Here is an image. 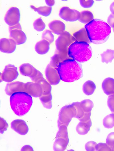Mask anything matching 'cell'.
I'll list each match as a JSON object with an SVG mask.
<instances>
[{"label": "cell", "mask_w": 114, "mask_h": 151, "mask_svg": "<svg viewBox=\"0 0 114 151\" xmlns=\"http://www.w3.org/2000/svg\"><path fill=\"white\" fill-rule=\"evenodd\" d=\"M91 42L99 44L105 42L111 33V28L106 22L101 20L93 19L85 26Z\"/></svg>", "instance_id": "6da1fadb"}, {"label": "cell", "mask_w": 114, "mask_h": 151, "mask_svg": "<svg viewBox=\"0 0 114 151\" xmlns=\"http://www.w3.org/2000/svg\"><path fill=\"white\" fill-rule=\"evenodd\" d=\"M60 79L68 82L78 80L83 76L82 65L71 58L60 63L57 68Z\"/></svg>", "instance_id": "7a4b0ae2"}, {"label": "cell", "mask_w": 114, "mask_h": 151, "mask_svg": "<svg viewBox=\"0 0 114 151\" xmlns=\"http://www.w3.org/2000/svg\"><path fill=\"white\" fill-rule=\"evenodd\" d=\"M11 108L17 116H22L29 110L32 103L31 96L25 92H18L13 93L10 97Z\"/></svg>", "instance_id": "3957f363"}, {"label": "cell", "mask_w": 114, "mask_h": 151, "mask_svg": "<svg viewBox=\"0 0 114 151\" xmlns=\"http://www.w3.org/2000/svg\"><path fill=\"white\" fill-rule=\"evenodd\" d=\"M68 52L71 58L81 63L89 60L92 54L89 44L82 42L75 41L72 43L68 48Z\"/></svg>", "instance_id": "277c9868"}, {"label": "cell", "mask_w": 114, "mask_h": 151, "mask_svg": "<svg viewBox=\"0 0 114 151\" xmlns=\"http://www.w3.org/2000/svg\"><path fill=\"white\" fill-rule=\"evenodd\" d=\"M76 114L75 108L72 104L62 107L59 113L58 121V127L62 125L68 126L72 118L75 117Z\"/></svg>", "instance_id": "5b68a950"}, {"label": "cell", "mask_w": 114, "mask_h": 151, "mask_svg": "<svg viewBox=\"0 0 114 151\" xmlns=\"http://www.w3.org/2000/svg\"><path fill=\"white\" fill-rule=\"evenodd\" d=\"M21 73L23 75L30 77L34 82H36L43 78L42 73L29 63L22 64L19 67Z\"/></svg>", "instance_id": "8992f818"}, {"label": "cell", "mask_w": 114, "mask_h": 151, "mask_svg": "<svg viewBox=\"0 0 114 151\" xmlns=\"http://www.w3.org/2000/svg\"><path fill=\"white\" fill-rule=\"evenodd\" d=\"M75 41L73 36L69 33L64 31L60 35L56 41L57 50L62 51L68 50L69 46Z\"/></svg>", "instance_id": "52a82bcc"}, {"label": "cell", "mask_w": 114, "mask_h": 151, "mask_svg": "<svg viewBox=\"0 0 114 151\" xmlns=\"http://www.w3.org/2000/svg\"><path fill=\"white\" fill-rule=\"evenodd\" d=\"M10 37L16 42L17 45H20L25 43L27 39L26 36L22 30V27L19 23L9 26Z\"/></svg>", "instance_id": "ba28073f"}, {"label": "cell", "mask_w": 114, "mask_h": 151, "mask_svg": "<svg viewBox=\"0 0 114 151\" xmlns=\"http://www.w3.org/2000/svg\"><path fill=\"white\" fill-rule=\"evenodd\" d=\"M80 14V12L76 10L64 7L60 10L59 16L61 18L66 21L73 22L78 20Z\"/></svg>", "instance_id": "9c48e42d"}, {"label": "cell", "mask_w": 114, "mask_h": 151, "mask_svg": "<svg viewBox=\"0 0 114 151\" xmlns=\"http://www.w3.org/2000/svg\"><path fill=\"white\" fill-rule=\"evenodd\" d=\"M19 75L17 68L14 65L9 64L6 65L1 74L2 81L10 82L16 79Z\"/></svg>", "instance_id": "30bf717a"}, {"label": "cell", "mask_w": 114, "mask_h": 151, "mask_svg": "<svg viewBox=\"0 0 114 151\" xmlns=\"http://www.w3.org/2000/svg\"><path fill=\"white\" fill-rule=\"evenodd\" d=\"M20 18L19 9L16 7L11 8L7 12L4 20L9 26L15 25L19 23Z\"/></svg>", "instance_id": "8fae6325"}, {"label": "cell", "mask_w": 114, "mask_h": 151, "mask_svg": "<svg viewBox=\"0 0 114 151\" xmlns=\"http://www.w3.org/2000/svg\"><path fill=\"white\" fill-rule=\"evenodd\" d=\"M45 75L48 82L52 85H56L60 82V78L56 68L48 64L45 70Z\"/></svg>", "instance_id": "7c38bea8"}, {"label": "cell", "mask_w": 114, "mask_h": 151, "mask_svg": "<svg viewBox=\"0 0 114 151\" xmlns=\"http://www.w3.org/2000/svg\"><path fill=\"white\" fill-rule=\"evenodd\" d=\"M25 92L34 97H40L42 94L40 86L35 82H28L25 83Z\"/></svg>", "instance_id": "4fadbf2b"}, {"label": "cell", "mask_w": 114, "mask_h": 151, "mask_svg": "<svg viewBox=\"0 0 114 151\" xmlns=\"http://www.w3.org/2000/svg\"><path fill=\"white\" fill-rule=\"evenodd\" d=\"M16 45L15 42L12 39L3 38L0 40V50L2 52L11 53L15 50Z\"/></svg>", "instance_id": "5bb4252c"}, {"label": "cell", "mask_w": 114, "mask_h": 151, "mask_svg": "<svg viewBox=\"0 0 114 151\" xmlns=\"http://www.w3.org/2000/svg\"><path fill=\"white\" fill-rule=\"evenodd\" d=\"M68 50L60 51L57 50L54 55L52 57L50 64L57 68L59 63L63 61L71 58L68 55Z\"/></svg>", "instance_id": "9a60e30c"}, {"label": "cell", "mask_w": 114, "mask_h": 151, "mask_svg": "<svg viewBox=\"0 0 114 151\" xmlns=\"http://www.w3.org/2000/svg\"><path fill=\"white\" fill-rule=\"evenodd\" d=\"M25 83L19 81L9 83L6 87V93L7 94L10 95L16 92H25Z\"/></svg>", "instance_id": "2e32d148"}, {"label": "cell", "mask_w": 114, "mask_h": 151, "mask_svg": "<svg viewBox=\"0 0 114 151\" xmlns=\"http://www.w3.org/2000/svg\"><path fill=\"white\" fill-rule=\"evenodd\" d=\"M11 125L12 128L20 135H25L28 132L27 125L23 120H15L12 122Z\"/></svg>", "instance_id": "e0dca14e"}, {"label": "cell", "mask_w": 114, "mask_h": 151, "mask_svg": "<svg viewBox=\"0 0 114 151\" xmlns=\"http://www.w3.org/2000/svg\"><path fill=\"white\" fill-rule=\"evenodd\" d=\"M48 26L53 33L58 35L62 34L65 29V24L60 20H55L51 22L49 24Z\"/></svg>", "instance_id": "ac0fdd59"}, {"label": "cell", "mask_w": 114, "mask_h": 151, "mask_svg": "<svg viewBox=\"0 0 114 151\" xmlns=\"http://www.w3.org/2000/svg\"><path fill=\"white\" fill-rule=\"evenodd\" d=\"M102 87L107 95L114 94V79L110 77L105 79L102 82Z\"/></svg>", "instance_id": "d6986e66"}, {"label": "cell", "mask_w": 114, "mask_h": 151, "mask_svg": "<svg viewBox=\"0 0 114 151\" xmlns=\"http://www.w3.org/2000/svg\"><path fill=\"white\" fill-rule=\"evenodd\" d=\"M91 126L92 122L91 119L85 122H80L76 127V131L79 135H85L89 131Z\"/></svg>", "instance_id": "ffe728a7"}, {"label": "cell", "mask_w": 114, "mask_h": 151, "mask_svg": "<svg viewBox=\"0 0 114 151\" xmlns=\"http://www.w3.org/2000/svg\"><path fill=\"white\" fill-rule=\"evenodd\" d=\"M73 36L75 41L85 42L89 44L91 42L85 28H82L74 33Z\"/></svg>", "instance_id": "44dd1931"}, {"label": "cell", "mask_w": 114, "mask_h": 151, "mask_svg": "<svg viewBox=\"0 0 114 151\" xmlns=\"http://www.w3.org/2000/svg\"><path fill=\"white\" fill-rule=\"evenodd\" d=\"M50 43L46 40L43 39L38 42L35 46V50L38 54L41 55L46 53L50 48Z\"/></svg>", "instance_id": "7402d4cb"}, {"label": "cell", "mask_w": 114, "mask_h": 151, "mask_svg": "<svg viewBox=\"0 0 114 151\" xmlns=\"http://www.w3.org/2000/svg\"><path fill=\"white\" fill-rule=\"evenodd\" d=\"M69 141L63 138H56L54 145L55 151H64L66 148Z\"/></svg>", "instance_id": "603a6c76"}, {"label": "cell", "mask_w": 114, "mask_h": 151, "mask_svg": "<svg viewBox=\"0 0 114 151\" xmlns=\"http://www.w3.org/2000/svg\"><path fill=\"white\" fill-rule=\"evenodd\" d=\"M96 88L95 83L91 80H88L83 84L82 90L84 93L87 95L92 94Z\"/></svg>", "instance_id": "cb8c5ba5"}, {"label": "cell", "mask_w": 114, "mask_h": 151, "mask_svg": "<svg viewBox=\"0 0 114 151\" xmlns=\"http://www.w3.org/2000/svg\"><path fill=\"white\" fill-rule=\"evenodd\" d=\"M93 15L91 12L84 11L80 13L78 20L82 23L87 24L93 19Z\"/></svg>", "instance_id": "d4e9b609"}, {"label": "cell", "mask_w": 114, "mask_h": 151, "mask_svg": "<svg viewBox=\"0 0 114 151\" xmlns=\"http://www.w3.org/2000/svg\"><path fill=\"white\" fill-rule=\"evenodd\" d=\"M30 7L35 11L37 12L39 14L46 17L50 14L52 10L51 7L47 6L36 7L34 6L31 5Z\"/></svg>", "instance_id": "484cf974"}, {"label": "cell", "mask_w": 114, "mask_h": 151, "mask_svg": "<svg viewBox=\"0 0 114 151\" xmlns=\"http://www.w3.org/2000/svg\"><path fill=\"white\" fill-rule=\"evenodd\" d=\"M41 86L43 95H46L50 93L52 87L51 84L44 77L40 79L36 82Z\"/></svg>", "instance_id": "4316f807"}, {"label": "cell", "mask_w": 114, "mask_h": 151, "mask_svg": "<svg viewBox=\"0 0 114 151\" xmlns=\"http://www.w3.org/2000/svg\"><path fill=\"white\" fill-rule=\"evenodd\" d=\"M101 61L103 63H111L114 59V50L107 49L101 54Z\"/></svg>", "instance_id": "83f0119b"}, {"label": "cell", "mask_w": 114, "mask_h": 151, "mask_svg": "<svg viewBox=\"0 0 114 151\" xmlns=\"http://www.w3.org/2000/svg\"><path fill=\"white\" fill-rule=\"evenodd\" d=\"M40 99L44 107L49 109L51 108L52 95L51 93L48 94H42L40 97Z\"/></svg>", "instance_id": "f1b7e54d"}, {"label": "cell", "mask_w": 114, "mask_h": 151, "mask_svg": "<svg viewBox=\"0 0 114 151\" xmlns=\"http://www.w3.org/2000/svg\"><path fill=\"white\" fill-rule=\"evenodd\" d=\"M103 125L107 128H111L114 127V113L106 116L103 120Z\"/></svg>", "instance_id": "f546056e"}, {"label": "cell", "mask_w": 114, "mask_h": 151, "mask_svg": "<svg viewBox=\"0 0 114 151\" xmlns=\"http://www.w3.org/2000/svg\"><path fill=\"white\" fill-rule=\"evenodd\" d=\"M81 106L84 112H91L94 106L92 101L89 99H85L80 102Z\"/></svg>", "instance_id": "4dcf8cb0"}, {"label": "cell", "mask_w": 114, "mask_h": 151, "mask_svg": "<svg viewBox=\"0 0 114 151\" xmlns=\"http://www.w3.org/2000/svg\"><path fill=\"white\" fill-rule=\"evenodd\" d=\"M67 126L62 125L59 127V131L57 133L56 138H63L69 141L67 130Z\"/></svg>", "instance_id": "1f68e13d"}, {"label": "cell", "mask_w": 114, "mask_h": 151, "mask_svg": "<svg viewBox=\"0 0 114 151\" xmlns=\"http://www.w3.org/2000/svg\"><path fill=\"white\" fill-rule=\"evenodd\" d=\"M33 25L34 29L38 31H43L46 27L45 23L41 18L36 19L34 22Z\"/></svg>", "instance_id": "d6a6232c"}, {"label": "cell", "mask_w": 114, "mask_h": 151, "mask_svg": "<svg viewBox=\"0 0 114 151\" xmlns=\"http://www.w3.org/2000/svg\"><path fill=\"white\" fill-rule=\"evenodd\" d=\"M75 108L76 114L75 118L79 119L81 118L84 114L80 104V102H77L73 103L72 104Z\"/></svg>", "instance_id": "836d02e7"}, {"label": "cell", "mask_w": 114, "mask_h": 151, "mask_svg": "<svg viewBox=\"0 0 114 151\" xmlns=\"http://www.w3.org/2000/svg\"><path fill=\"white\" fill-rule=\"evenodd\" d=\"M42 39L47 41L50 44L54 41V37L51 31L46 30L42 34Z\"/></svg>", "instance_id": "e575fe53"}, {"label": "cell", "mask_w": 114, "mask_h": 151, "mask_svg": "<svg viewBox=\"0 0 114 151\" xmlns=\"http://www.w3.org/2000/svg\"><path fill=\"white\" fill-rule=\"evenodd\" d=\"M95 148L96 151H111L110 147L104 143H100L97 144Z\"/></svg>", "instance_id": "d590c367"}, {"label": "cell", "mask_w": 114, "mask_h": 151, "mask_svg": "<svg viewBox=\"0 0 114 151\" xmlns=\"http://www.w3.org/2000/svg\"><path fill=\"white\" fill-rule=\"evenodd\" d=\"M107 104L111 111L114 112V94L111 95L108 97Z\"/></svg>", "instance_id": "8d00e7d4"}, {"label": "cell", "mask_w": 114, "mask_h": 151, "mask_svg": "<svg viewBox=\"0 0 114 151\" xmlns=\"http://www.w3.org/2000/svg\"><path fill=\"white\" fill-rule=\"evenodd\" d=\"M97 143L94 141H90L87 143L85 145V148L87 151H95V146Z\"/></svg>", "instance_id": "74e56055"}, {"label": "cell", "mask_w": 114, "mask_h": 151, "mask_svg": "<svg viewBox=\"0 0 114 151\" xmlns=\"http://www.w3.org/2000/svg\"><path fill=\"white\" fill-rule=\"evenodd\" d=\"M106 143L110 147L114 146V132H111L108 135Z\"/></svg>", "instance_id": "f35d334b"}, {"label": "cell", "mask_w": 114, "mask_h": 151, "mask_svg": "<svg viewBox=\"0 0 114 151\" xmlns=\"http://www.w3.org/2000/svg\"><path fill=\"white\" fill-rule=\"evenodd\" d=\"M80 2L81 6L85 8L91 7L94 3L93 0H80Z\"/></svg>", "instance_id": "ab89813d"}, {"label": "cell", "mask_w": 114, "mask_h": 151, "mask_svg": "<svg viewBox=\"0 0 114 151\" xmlns=\"http://www.w3.org/2000/svg\"><path fill=\"white\" fill-rule=\"evenodd\" d=\"M91 114V112H84L83 116L78 119L80 122H86L90 119Z\"/></svg>", "instance_id": "60d3db41"}, {"label": "cell", "mask_w": 114, "mask_h": 151, "mask_svg": "<svg viewBox=\"0 0 114 151\" xmlns=\"http://www.w3.org/2000/svg\"><path fill=\"white\" fill-rule=\"evenodd\" d=\"M107 22L110 26L114 28V14H111L108 17Z\"/></svg>", "instance_id": "b9f144b4"}, {"label": "cell", "mask_w": 114, "mask_h": 151, "mask_svg": "<svg viewBox=\"0 0 114 151\" xmlns=\"http://www.w3.org/2000/svg\"><path fill=\"white\" fill-rule=\"evenodd\" d=\"M46 4L50 7L53 6L55 3L54 0H45Z\"/></svg>", "instance_id": "7bdbcfd3"}, {"label": "cell", "mask_w": 114, "mask_h": 151, "mask_svg": "<svg viewBox=\"0 0 114 151\" xmlns=\"http://www.w3.org/2000/svg\"><path fill=\"white\" fill-rule=\"evenodd\" d=\"M110 9L112 14H114V2L111 5Z\"/></svg>", "instance_id": "ee69618b"}, {"label": "cell", "mask_w": 114, "mask_h": 151, "mask_svg": "<svg viewBox=\"0 0 114 151\" xmlns=\"http://www.w3.org/2000/svg\"><path fill=\"white\" fill-rule=\"evenodd\" d=\"M111 151H114V146L110 147Z\"/></svg>", "instance_id": "f6af8a7d"}, {"label": "cell", "mask_w": 114, "mask_h": 151, "mask_svg": "<svg viewBox=\"0 0 114 151\" xmlns=\"http://www.w3.org/2000/svg\"><path fill=\"white\" fill-rule=\"evenodd\" d=\"M113 31H114V28H113Z\"/></svg>", "instance_id": "bcb514c9"}]
</instances>
